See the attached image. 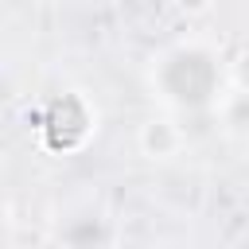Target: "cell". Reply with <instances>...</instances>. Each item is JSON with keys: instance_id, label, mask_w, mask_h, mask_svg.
Returning a JSON list of instances; mask_svg holds the SVG:
<instances>
[{"instance_id": "277c9868", "label": "cell", "mask_w": 249, "mask_h": 249, "mask_svg": "<svg viewBox=\"0 0 249 249\" xmlns=\"http://www.w3.org/2000/svg\"><path fill=\"white\" fill-rule=\"evenodd\" d=\"M136 152L148 163H171L187 152V128L171 113H152L136 124Z\"/></svg>"}, {"instance_id": "6da1fadb", "label": "cell", "mask_w": 249, "mask_h": 249, "mask_svg": "<svg viewBox=\"0 0 249 249\" xmlns=\"http://www.w3.org/2000/svg\"><path fill=\"white\" fill-rule=\"evenodd\" d=\"M148 89L171 117L222 109V101L230 97L226 93L230 89L226 86V62L210 39H198V35L175 39L152 54Z\"/></svg>"}, {"instance_id": "5b68a950", "label": "cell", "mask_w": 249, "mask_h": 249, "mask_svg": "<svg viewBox=\"0 0 249 249\" xmlns=\"http://www.w3.org/2000/svg\"><path fill=\"white\" fill-rule=\"evenodd\" d=\"M226 86L233 97H249V47H237L226 58Z\"/></svg>"}, {"instance_id": "8992f818", "label": "cell", "mask_w": 249, "mask_h": 249, "mask_svg": "<svg viewBox=\"0 0 249 249\" xmlns=\"http://www.w3.org/2000/svg\"><path fill=\"white\" fill-rule=\"evenodd\" d=\"M148 249H198V245L187 241V237H160V241H152Z\"/></svg>"}, {"instance_id": "3957f363", "label": "cell", "mask_w": 249, "mask_h": 249, "mask_svg": "<svg viewBox=\"0 0 249 249\" xmlns=\"http://www.w3.org/2000/svg\"><path fill=\"white\" fill-rule=\"evenodd\" d=\"M97 132V105L86 89H62L58 97L47 101L39 136L51 152H78L93 140Z\"/></svg>"}, {"instance_id": "7a4b0ae2", "label": "cell", "mask_w": 249, "mask_h": 249, "mask_svg": "<svg viewBox=\"0 0 249 249\" xmlns=\"http://www.w3.org/2000/svg\"><path fill=\"white\" fill-rule=\"evenodd\" d=\"M51 241L54 249H117L121 222L113 202L101 191H70L51 210Z\"/></svg>"}]
</instances>
